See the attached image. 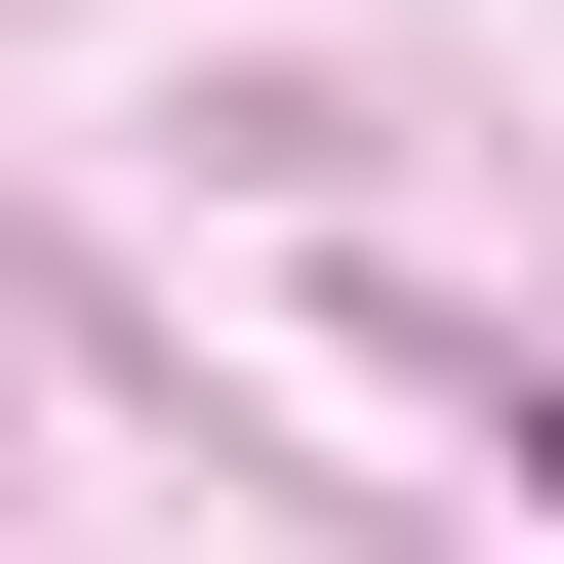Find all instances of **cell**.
<instances>
[{
    "label": "cell",
    "mask_w": 564,
    "mask_h": 564,
    "mask_svg": "<svg viewBox=\"0 0 564 564\" xmlns=\"http://www.w3.org/2000/svg\"><path fill=\"white\" fill-rule=\"evenodd\" d=\"M524 484H564V403H524Z\"/></svg>",
    "instance_id": "obj_1"
}]
</instances>
